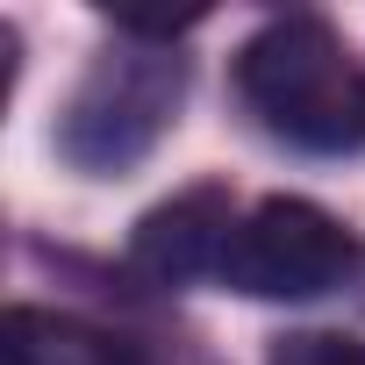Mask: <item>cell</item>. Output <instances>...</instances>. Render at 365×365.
Masks as SVG:
<instances>
[{"mask_svg":"<svg viewBox=\"0 0 365 365\" xmlns=\"http://www.w3.org/2000/svg\"><path fill=\"white\" fill-rule=\"evenodd\" d=\"M237 101L258 115L265 136L351 158L365 150V65L322 15H279L237 51Z\"/></svg>","mask_w":365,"mask_h":365,"instance_id":"1","label":"cell"},{"mask_svg":"<svg viewBox=\"0 0 365 365\" xmlns=\"http://www.w3.org/2000/svg\"><path fill=\"white\" fill-rule=\"evenodd\" d=\"M115 36L122 43L86 65V79L72 86V101L58 115V158L93 179L136 172L165 143V129L179 122V101H187V58L172 43H150L129 29H115Z\"/></svg>","mask_w":365,"mask_h":365,"instance_id":"2","label":"cell"},{"mask_svg":"<svg viewBox=\"0 0 365 365\" xmlns=\"http://www.w3.org/2000/svg\"><path fill=\"white\" fill-rule=\"evenodd\" d=\"M351 272H358L351 230L315 201L272 194L251 215H237V237H230L215 279L251 294V301H315V294L344 287Z\"/></svg>","mask_w":365,"mask_h":365,"instance_id":"3","label":"cell"},{"mask_svg":"<svg viewBox=\"0 0 365 365\" xmlns=\"http://www.w3.org/2000/svg\"><path fill=\"white\" fill-rule=\"evenodd\" d=\"M237 237V208L222 187H194V194H172L165 208H150L129 237V265L158 287H187L201 272H222V251Z\"/></svg>","mask_w":365,"mask_h":365,"instance_id":"4","label":"cell"},{"mask_svg":"<svg viewBox=\"0 0 365 365\" xmlns=\"http://www.w3.org/2000/svg\"><path fill=\"white\" fill-rule=\"evenodd\" d=\"M0 358L8 365H143V351L86 315H58V308H29L15 301L0 315Z\"/></svg>","mask_w":365,"mask_h":365,"instance_id":"5","label":"cell"},{"mask_svg":"<svg viewBox=\"0 0 365 365\" xmlns=\"http://www.w3.org/2000/svg\"><path fill=\"white\" fill-rule=\"evenodd\" d=\"M265 365H365V336H344V329H287V336H272Z\"/></svg>","mask_w":365,"mask_h":365,"instance_id":"6","label":"cell"}]
</instances>
